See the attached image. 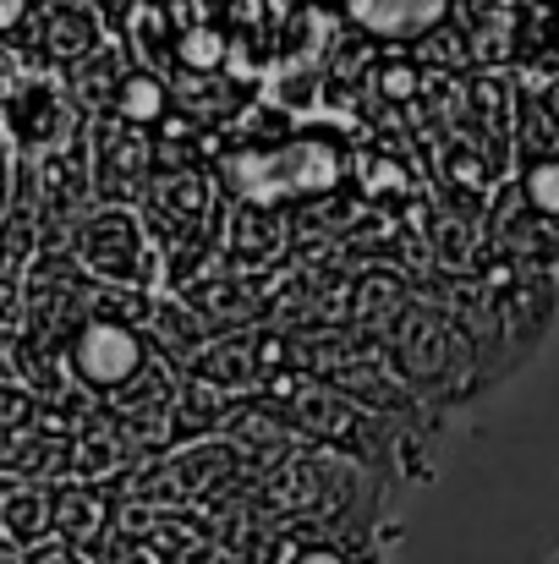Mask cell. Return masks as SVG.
<instances>
[{
  "mask_svg": "<svg viewBox=\"0 0 559 564\" xmlns=\"http://www.w3.org/2000/svg\"><path fill=\"white\" fill-rule=\"evenodd\" d=\"M297 433H308L313 444L324 449H341L346 460H363V466H384L395 460V427L389 416L368 411L363 400H352L346 389L335 383H319V378H297V373H280L264 394Z\"/></svg>",
  "mask_w": 559,
  "mask_h": 564,
  "instance_id": "cell-1",
  "label": "cell"
},
{
  "mask_svg": "<svg viewBox=\"0 0 559 564\" xmlns=\"http://www.w3.org/2000/svg\"><path fill=\"white\" fill-rule=\"evenodd\" d=\"M389 357H395V373L417 389V400H461L477 389V340L461 318H444V313H428V307H406L395 324H389Z\"/></svg>",
  "mask_w": 559,
  "mask_h": 564,
  "instance_id": "cell-2",
  "label": "cell"
},
{
  "mask_svg": "<svg viewBox=\"0 0 559 564\" xmlns=\"http://www.w3.org/2000/svg\"><path fill=\"white\" fill-rule=\"evenodd\" d=\"M77 258L88 274H99L110 285H149L154 280V241L143 236V225L121 203H105L77 225Z\"/></svg>",
  "mask_w": 559,
  "mask_h": 564,
  "instance_id": "cell-3",
  "label": "cell"
},
{
  "mask_svg": "<svg viewBox=\"0 0 559 564\" xmlns=\"http://www.w3.org/2000/svg\"><path fill=\"white\" fill-rule=\"evenodd\" d=\"M66 368H72L77 383H88L99 394H121L132 378L149 368V340L132 324L88 318V324H77V335L66 346Z\"/></svg>",
  "mask_w": 559,
  "mask_h": 564,
  "instance_id": "cell-4",
  "label": "cell"
},
{
  "mask_svg": "<svg viewBox=\"0 0 559 564\" xmlns=\"http://www.w3.org/2000/svg\"><path fill=\"white\" fill-rule=\"evenodd\" d=\"M149 154H154V149H149L143 127L110 121V127L99 132V143H94V197H99V203H127L132 192H143L149 165H154Z\"/></svg>",
  "mask_w": 559,
  "mask_h": 564,
  "instance_id": "cell-5",
  "label": "cell"
},
{
  "mask_svg": "<svg viewBox=\"0 0 559 564\" xmlns=\"http://www.w3.org/2000/svg\"><path fill=\"white\" fill-rule=\"evenodd\" d=\"M450 0H352V17L378 39H417L444 22Z\"/></svg>",
  "mask_w": 559,
  "mask_h": 564,
  "instance_id": "cell-6",
  "label": "cell"
},
{
  "mask_svg": "<svg viewBox=\"0 0 559 564\" xmlns=\"http://www.w3.org/2000/svg\"><path fill=\"white\" fill-rule=\"evenodd\" d=\"M192 378L197 383H252L258 378V335L247 329V335H219V340H208V346H197V357H192Z\"/></svg>",
  "mask_w": 559,
  "mask_h": 564,
  "instance_id": "cell-7",
  "label": "cell"
},
{
  "mask_svg": "<svg viewBox=\"0 0 559 564\" xmlns=\"http://www.w3.org/2000/svg\"><path fill=\"white\" fill-rule=\"evenodd\" d=\"M171 110V94H165V77L154 66H132L110 99V116L116 121H132V127H154L160 116Z\"/></svg>",
  "mask_w": 559,
  "mask_h": 564,
  "instance_id": "cell-8",
  "label": "cell"
},
{
  "mask_svg": "<svg viewBox=\"0 0 559 564\" xmlns=\"http://www.w3.org/2000/svg\"><path fill=\"white\" fill-rule=\"evenodd\" d=\"M55 527H61L77 549H88V543H99V532L110 527V505H105L94 488H66V494H55Z\"/></svg>",
  "mask_w": 559,
  "mask_h": 564,
  "instance_id": "cell-9",
  "label": "cell"
},
{
  "mask_svg": "<svg viewBox=\"0 0 559 564\" xmlns=\"http://www.w3.org/2000/svg\"><path fill=\"white\" fill-rule=\"evenodd\" d=\"M39 33H44V50H50L55 61H83V55H94V44H99L94 22H88L83 11H72V6L50 11Z\"/></svg>",
  "mask_w": 559,
  "mask_h": 564,
  "instance_id": "cell-10",
  "label": "cell"
},
{
  "mask_svg": "<svg viewBox=\"0 0 559 564\" xmlns=\"http://www.w3.org/2000/svg\"><path fill=\"white\" fill-rule=\"evenodd\" d=\"M219 55H225V39L208 33V28H186L182 44H176V61H182L186 72H214Z\"/></svg>",
  "mask_w": 559,
  "mask_h": 564,
  "instance_id": "cell-11",
  "label": "cell"
},
{
  "mask_svg": "<svg viewBox=\"0 0 559 564\" xmlns=\"http://www.w3.org/2000/svg\"><path fill=\"white\" fill-rule=\"evenodd\" d=\"M286 564H352L335 543H308V549H291V560Z\"/></svg>",
  "mask_w": 559,
  "mask_h": 564,
  "instance_id": "cell-12",
  "label": "cell"
},
{
  "mask_svg": "<svg viewBox=\"0 0 559 564\" xmlns=\"http://www.w3.org/2000/svg\"><path fill=\"white\" fill-rule=\"evenodd\" d=\"M28 11H33V0H0V33L22 28V22H28Z\"/></svg>",
  "mask_w": 559,
  "mask_h": 564,
  "instance_id": "cell-13",
  "label": "cell"
},
{
  "mask_svg": "<svg viewBox=\"0 0 559 564\" xmlns=\"http://www.w3.org/2000/svg\"><path fill=\"white\" fill-rule=\"evenodd\" d=\"M0 564H11V554H6V549H0Z\"/></svg>",
  "mask_w": 559,
  "mask_h": 564,
  "instance_id": "cell-14",
  "label": "cell"
},
{
  "mask_svg": "<svg viewBox=\"0 0 559 564\" xmlns=\"http://www.w3.org/2000/svg\"><path fill=\"white\" fill-rule=\"evenodd\" d=\"M549 564H559V554H555V560H549Z\"/></svg>",
  "mask_w": 559,
  "mask_h": 564,
  "instance_id": "cell-15",
  "label": "cell"
}]
</instances>
